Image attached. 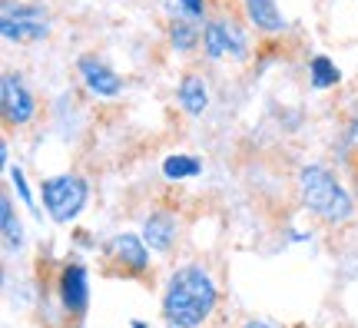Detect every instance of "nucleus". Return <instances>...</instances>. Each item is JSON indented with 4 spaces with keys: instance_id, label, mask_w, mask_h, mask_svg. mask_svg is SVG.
<instances>
[{
    "instance_id": "1",
    "label": "nucleus",
    "mask_w": 358,
    "mask_h": 328,
    "mask_svg": "<svg viewBox=\"0 0 358 328\" xmlns=\"http://www.w3.org/2000/svg\"><path fill=\"white\" fill-rule=\"evenodd\" d=\"M216 282L199 265H182L163 292V315L173 328H199L216 308Z\"/></svg>"
},
{
    "instance_id": "2",
    "label": "nucleus",
    "mask_w": 358,
    "mask_h": 328,
    "mask_svg": "<svg viewBox=\"0 0 358 328\" xmlns=\"http://www.w3.org/2000/svg\"><path fill=\"white\" fill-rule=\"evenodd\" d=\"M299 196L312 215H319L322 222H345L355 213V202L345 192V186L325 169V166H302L299 173Z\"/></svg>"
},
{
    "instance_id": "3",
    "label": "nucleus",
    "mask_w": 358,
    "mask_h": 328,
    "mask_svg": "<svg viewBox=\"0 0 358 328\" xmlns=\"http://www.w3.org/2000/svg\"><path fill=\"white\" fill-rule=\"evenodd\" d=\"M40 196H43V206H47V215L53 222H73L83 206H87V196H90V186L87 179L73 176V173H64V176H50L40 183Z\"/></svg>"
},
{
    "instance_id": "4",
    "label": "nucleus",
    "mask_w": 358,
    "mask_h": 328,
    "mask_svg": "<svg viewBox=\"0 0 358 328\" xmlns=\"http://www.w3.org/2000/svg\"><path fill=\"white\" fill-rule=\"evenodd\" d=\"M0 34L7 43H40L50 34V20L47 10L37 3H17V0H3V13H0Z\"/></svg>"
},
{
    "instance_id": "5",
    "label": "nucleus",
    "mask_w": 358,
    "mask_h": 328,
    "mask_svg": "<svg viewBox=\"0 0 358 328\" xmlns=\"http://www.w3.org/2000/svg\"><path fill=\"white\" fill-rule=\"evenodd\" d=\"M203 50L209 60H243L245 53H249V43H245L243 30L236 20L229 17H213V20H206L203 27Z\"/></svg>"
},
{
    "instance_id": "6",
    "label": "nucleus",
    "mask_w": 358,
    "mask_h": 328,
    "mask_svg": "<svg viewBox=\"0 0 358 328\" xmlns=\"http://www.w3.org/2000/svg\"><path fill=\"white\" fill-rule=\"evenodd\" d=\"M0 106H3L7 123H13V127H27V123L37 116L34 93H30V87L24 83V76L13 73V70H7V73L0 76Z\"/></svg>"
},
{
    "instance_id": "7",
    "label": "nucleus",
    "mask_w": 358,
    "mask_h": 328,
    "mask_svg": "<svg viewBox=\"0 0 358 328\" xmlns=\"http://www.w3.org/2000/svg\"><path fill=\"white\" fill-rule=\"evenodd\" d=\"M106 259L116 262L123 272H133V276H140L150 269V252H146V242L136 239V236H113V239L106 242Z\"/></svg>"
},
{
    "instance_id": "8",
    "label": "nucleus",
    "mask_w": 358,
    "mask_h": 328,
    "mask_svg": "<svg viewBox=\"0 0 358 328\" xmlns=\"http://www.w3.org/2000/svg\"><path fill=\"white\" fill-rule=\"evenodd\" d=\"M77 70H80V76H83V83H87L90 93H96V97H103V100H113V97H120L123 80H120V76H116L110 66L103 64L100 57H93V53L80 57V60H77Z\"/></svg>"
},
{
    "instance_id": "9",
    "label": "nucleus",
    "mask_w": 358,
    "mask_h": 328,
    "mask_svg": "<svg viewBox=\"0 0 358 328\" xmlns=\"http://www.w3.org/2000/svg\"><path fill=\"white\" fill-rule=\"evenodd\" d=\"M60 302L70 315H83L90 305V282H87V269L83 265H66L60 272Z\"/></svg>"
},
{
    "instance_id": "10",
    "label": "nucleus",
    "mask_w": 358,
    "mask_h": 328,
    "mask_svg": "<svg viewBox=\"0 0 358 328\" xmlns=\"http://www.w3.org/2000/svg\"><path fill=\"white\" fill-rule=\"evenodd\" d=\"M243 10H245V20L256 27V30H262V34L285 30V17H282L275 0H243Z\"/></svg>"
},
{
    "instance_id": "11",
    "label": "nucleus",
    "mask_w": 358,
    "mask_h": 328,
    "mask_svg": "<svg viewBox=\"0 0 358 328\" xmlns=\"http://www.w3.org/2000/svg\"><path fill=\"white\" fill-rule=\"evenodd\" d=\"M176 239V219L169 213H153L143 222V242L153 249V252H166Z\"/></svg>"
},
{
    "instance_id": "12",
    "label": "nucleus",
    "mask_w": 358,
    "mask_h": 328,
    "mask_svg": "<svg viewBox=\"0 0 358 328\" xmlns=\"http://www.w3.org/2000/svg\"><path fill=\"white\" fill-rule=\"evenodd\" d=\"M179 106L189 116H203L206 106H209V87L199 73H186L182 83H179Z\"/></svg>"
},
{
    "instance_id": "13",
    "label": "nucleus",
    "mask_w": 358,
    "mask_h": 328,
    "mask_svg": "<svg viewBox=\"0 0 358 328\" xmlns=\"http://www.w3.org/2000/svg\"><path fill=\"white\" fill-rule=\"evenodd\" d=\"M203 173V163L196 159V156H189V152H173V156H166L163 159V176L166 179H192Z\"/></svg>"
},
{
    "instance_id": "14",
    "label": "nucleus",
    "mask_w": 358,
    "mask_h": 328,
    "mask_svg": "<svg viewBox=\"0 0 358 328\" xmlns=\"http://www.w3.org/2000/svg\"><path fill=\"white\" fill-rule=\"evenodd\" d=\"M0 222H3V242H7V249H20L24 245V226H20V219L13 215V202L10 196H3L0 199Z\"/></svg>"
},
{
    "instance_id": "15",
    "label": "nucleus",
    "mask_w": 358,
    "mask_h": 328,
    "mask_svg": "<svg viewBox=\"0 0 358 328\" xmlns=\"http://www.w3.org/2000/svg\"><path fill=\"white\" fill-rule=\"evenodd\" d=\"M308 80H312L315 90H332L335 83L342 80V70H338L329 57H312V64H308Z\"/></svg>"
},
{
    "instance_id": "16",
    "label": "nucleus",
    "mask_w": 358,
    "mask_h": 328,
    "mask_svg": "<svg viewBox=\"0 0 358 328\" xmlns=\"http://www.w3.org/2000/svg\"><path fill=\"white\" fill-rule=\"evenodd\" d=\"M199 37H203V34H199V27H196L192 17H179V20L169 24V40H173V47L182 53L192 50V47L199 43Z\"/></svg>"
},
{
    "instance_id": "17",
    "label": "nucleus",
    "mask_w": 358,
    "mask_h": 328,
    "mask_svg": "<svg viewBox=\"0 0 358 328\" xmlns=\"http://www.w3.org/2000/svg\"><path fill=\"white\" fill-rule=\"evenodd\" d=\"M10 183H13V190H17V196H20V202H24L34 215H40V209L34 206V196H30V186H27V176H24L20 166H10Z\"/></svg>"
},
{
    "instance_id": "18",
    "label": "nucleus",
    "mask_w": 358,
    "mask_h": 328,
    "mask_svg": "<svg viewBox=\"0 0 358 328\" xmlns=\"http://www.w3.org/2000/svg\"><path fill=\"white\" fill-rule=\"evenodd\" d=\"M179 7L186 10V17H192V20H203L206 0H179Z\"/></svg>"
},
{
    "instance_id": "19",
    "label": "nucleus",
    "mask_w": 358,
    "mask_h": 328,
    "mask_svg": "<svg viewBox=\"0 0 358 328\" xmlns=\"http://www.w3.org/2000/svg\"><path fill=\"white\" fill-rule=\"evenodd\" d=\"M352 136H355V143H358V120L352 123Z\"/></svg>"
},
{
    "instance_id": "20",
    "label": "nucleus",
    "mask_w": 358,
    "mask_h": 328,
    "mask_svg": "<svg viewBox=\"0 0 358 328\" xmlns=\"http://www.w3.org/2000/svg\"><path fill=\"white\" fill-rule=\"evenodd\" d=\"M245 328H272V325H262V322H252V325H245Z\"/></svg>"
},
{
    "instance_id": "21",
    "label": "nucleus",
    "mask_w": 358,
    "mask_h": 328,
    "mask_svg": "<svg viewBox=\"0 0 358 328\" xmlns=\"http://www.w3.org/2000/svg\"><path fill=\"white\" fill-rule=\"evenodd\" d=\"M133 328H146V325H143V322H136V325H133Z\"/></svg>"
}]
</instances>
